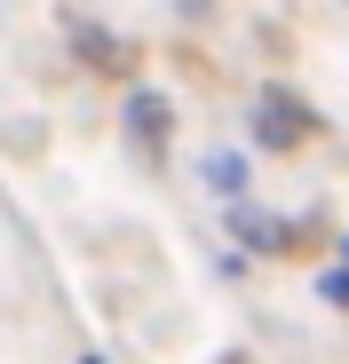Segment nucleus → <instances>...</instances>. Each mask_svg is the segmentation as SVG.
Segmentation results:
<instances>
[{
  "label": "nucleus",
  "instance_id": "7ed1b4c3",
  "mask_svg": "<svg viewBox=\"0 0 349 364\" xmlns=\"http://www.w3.org/2000/svg\"><path fill=\"white\" fill-rule=\"evenodd\" d=\"M325 301H333V309H349V262H341V269H325Z\"/></svg>",
  "mask_w": 349,
  "mask_h": 364
},
{
  "label": "nucleus",
  "instance_id": "f03ea898",
  "mask_svg": "<svg viewBox=\"0 0 349 364\" xmlns=\"http://www.w3.org/2000/svg\"><path fill=\"white\" fill-rule=\"evenodd\" d=\"M127 127H135V143H143V151H159V143H167V103H159L151 87H135V95H127Z\"/></svg>",
  "mask_w": 349,
  "mask_h": 364
},
{
  "label": "nucleus",
  "instance_id": "f257e3e1",
  "mask_svg": "<svg viewBox=\"0 0 349 364\" xmlns=\"http://www.w3.org/2000/svg\"><path fill=\"white\" fill-rule=\"evenodd\" d=\"M302 135H310V119L286 103V87H270V95H262V111H254V143L286 151V143H302Z\"/></svg>",
  "mask_w": 349,
  "mask_h": 364
},
{
  "label": "nucleus",
  "instance_id": "20e7f679",
  "mask_svg": "<svg viewBox=\"0 0 349 364\" xmlns=\"http://www.w3.org/2000/svg\"><path fill=\"white\" fill-rule=\"evenodd\" d=\"M80 364H103V356H80Z\"/></svg>",
  "mask_w": 349,
  "mask_h": 364
},
{
  "label": "nucleus",
  "instance_id": "39448f33",
  "mask_svg": "<svg viewBox=\"0 0 349 364\" xmlns=\"http://www.w3.org/2000/svg\"><path fill=\"white\" fill-rule=\"evenodd\" d=\"M341 254H349V246H341Z\"/></svg>",
  "mask_w": 349,
  "mask_h": 364
}]
</instances>
